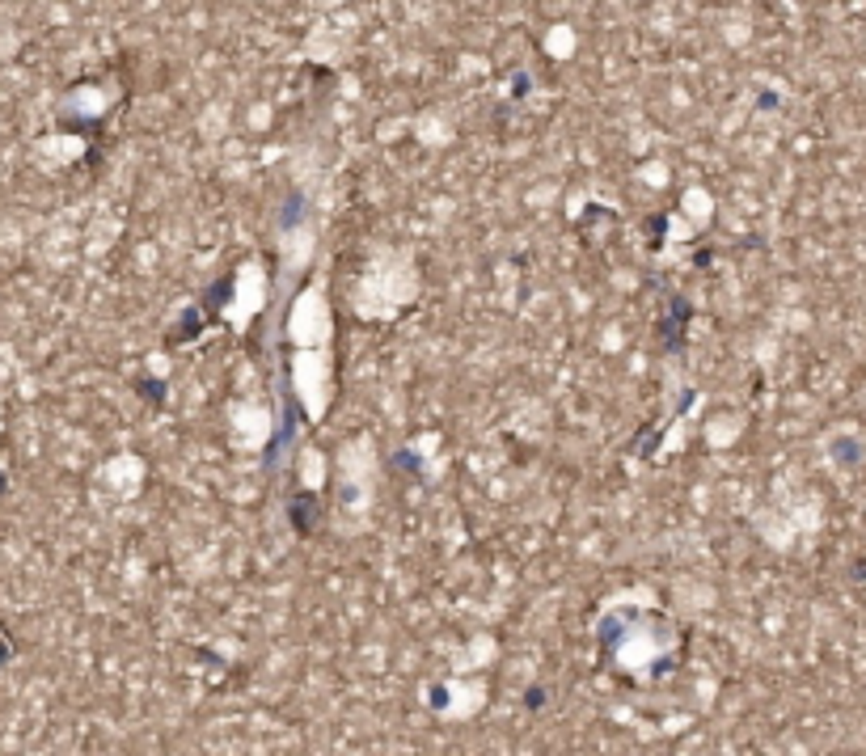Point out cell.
<instances>
[{
    "label": "cell",
    "instance_id": "6da1fadb",
    "mask_svg": "<svg viewBox=\"0 0 866 756\" xmlns=\"http://www.w3.org/2000/svg\"><path fill=\"white\" fill-rule=\"evenodd\" d=\"M5 659H9V646H5V642H0V664H5Z\"/></svg>",
    "mask_w": 866,
    "mask_h": 756
},
{
    "label": "cell",
    "instance_id": "7a4b0ae2",
    "mask_svg": "<svg viewBox=\"0 0 866 756\" xmlns=\"http://www.w3.org/2000/svg\"><path fill=\"white\" fill-rule=\"evenodd\" d=\"M0 491H5V477H0Z\"/></svg>",
    "mask_w": 866,
    "mask_h": 756
}]
</instances>
